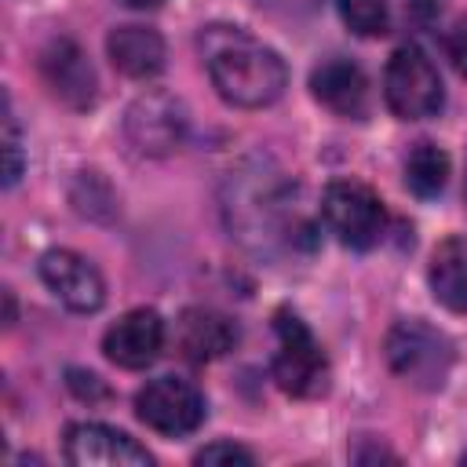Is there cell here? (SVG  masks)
<instances>
[{
  "mask_svg": "<svg viewBox=\"0 0 467 467\" xmlns=\"http://www.w3.org/2000/svg\"><path fill=\"white\" fill-rule=\"evenodd\" d=\"M223 215L230 234L255 255H274L277 248L292 244L296 237V208H292V182L285 171L266 161L252 157L230 168L223 182Z\"/></svg>",
  "mask_w": 467,
  "mask_h": 467,
  "instance_id": "obj_1",
  "label": "cell"
},
{
  "mask_svg": "<svg viewBox=\"0 0 467 467\" xmlns=\"http://www.w3.org/2000/svg\"><path fill=\"white\" fill-rule=\"evenodd\" d=\"M201 55L212 77V88L223 102L237 109H263L277 102L288 88V69L281 55L244 33L241 26L212 22L201 29Z\"/></svg>",
  "mask_w": 467,
  "mask_h": 467,
  "instance_id": "obj_2",
  "label": "cell"
},
{
  "mask_svg": "<svg viewBox=\"0 0 467 467\" xmlns=\"http://www.w3.org/2000/svg\"><path fill=\"white\" fill-rule=\"evenodd\" d=\"M383 354H387L390 372L416 390H441L456 361L452 339L420 317L394 321L383 339Z\"/></svg>",
  "mask_w": 467,
  "mask_h": 467,
  "instance_id": "obj_3",
  "label": "cell"
},
{
  "mask_svg": "<svg viewBox=\"0 0 467 467\" xmlns=\"http://www.w3.org/2000/svg\"><path fill=\"white\" fill-rule=\"evenodd\" d=\"M274 339H277V350H274V361H270L274 383L292 398L325 394L328 358H325L317 336L310 332V325L292 306H281L274 314Z\"/></svg>",
  "mask_w": 467,
  "mask_h": 467,
  "instance_id": "obj_4",
  "label": "cell"
},
{
  "mask_svg": "<svg viewBox=\"0 0 467 467\" xmlns=\"http://www.w3.org/2000/svg\"><path fill=\"white\" fill-rule=\"evenodd\" d=\"M383 99L398 120H427L438 117L445 106V88L438 66L427 58L423 47L401 44L383 73Z\"/></svg>",
  "mask_w": 467,
  "mask_h": 467,
  "instance_id": "obj_5",
  "label": "cell"
},
{
  "mask_svg": "<svg viewBox=\"0 0 467 467\" xmlns=\"http://www.w3.org/2000/svg\"><path fill=\"white\" fill-rule=\"evenodd\" d=\"M321 215H325L328 230L339 237V244H347L354 252L372 248L387 230V208H383L379 193L358 179L328 182L325 197H321Z\"/></svg>",
  "mask_w": 467,
  "mask_h": 467,
  "instance_id": "obj_6",
  "label": "cell"
},
{
  "mask_svg": "<svg viewBox=\"0 0 467 467\" xmlns=\"http://www.w3.org/2000/svg\"><path fill=\"white\" fill-rule=\"evenodd\" d=\"M204 394L179 376H157L135 394V416L164 438L193 434L204 423Z\"/></svg>",
  "mask_w": 467,
  "mask_h": 467,
  "instance_id": "obj_7",
  "label": "cell"
},
{
  "mask_svg": "<svg viewBox=\"0 0 467 467\" xmlns=\"http://www.w3.org/2000/svg\"><path fill=\"white\" fill-rule=\"evenodd\" d=\"M124 135L139 153L164 157L186 135V106L168 91H146L124 113Z\"/></svg>",
  "mask_w": 467,
  "mask_h": 467,
  "instance_id": "obj_8",
  "label": "cell"
},
{
  "mask_svg": "<svg viewBox=\"0 0 467 467\" xmlns=\"http://www.w3.org/2000/svg\"><path fill=\"white\" fill-rule=\"evenodd\" d=\"M40 281L73 314H95L106 303V281L91 259L69 248H51L40 255Z\"/></svg>",
  "mask_w": 467,
  "mask_h": 467,
  "instance_id": "obj_9",
  "label": "cell"
},
{
  "mask_svg": "<svg viewBox=\"0 0 467 467\" xmlns=\"http://www.w3.org/2000/svg\"><path fill=\"white\" fill-rule=\"evenodd\" d=\"M66 460L77 467H142L153 463L146 445L106 423H73L66 431Z\"/></svg>",
  "mask_w": 467,
  "mask_h": 467,
  "instance_id": "obj_10",
  "label": "cell"
},
{
  "mask_svg": "<svg viewBox=\"0 0 467 467\" xmlns=\"http://www.w3.org/2000/svg\"><path fill=\"white\" fill-rule=\"evenodd\" d=\"M161 347H164V321L150 306L120 314L106 328V336H102V354L113 365H120V368H146V365H153Z\"/></svg>",
  "mask_w": 467,
  "mask_h": 467,
  "instance_id": "obj_11",
  "label": "cell"
},
{
  "mask_svg": "<svg viewBox=\"0 0 467 467\" xmlns=\"http://www.w3.org/2000/svg\"><path fill=\"white\" fill-rule=\"evenodd\" d=\"M40 77L51 88V95L62 99L73 109H88L95 102V88H99L95 69L84 58V51L73 40H66V36L51 40L40 51Z\"/></svg>",
  "mask_w": 467,
  "mask_h": 467,
  "instance_id": "obj_12",
  "label": "cell"
},
{
  "mask_svg": "<svg viewBox=\"0 0 467 467\" xmlns=\"http://www.w3.org/2000/svg\"><path fill=\"white\" fill-rule=\"evenodd\" d=\"M310 91L325 109H332L336 117H347V120H358L368 109V80H365L361 66L343 55H332L314 66Z\"/></svg>",
  "mask_w": 467,
  "mask_h": 467,
  "instance_id": "obj_13",
  "label": "cell"
},
{
  "mask_svg": "<svg viewBox=\"0 0 467 467\" xmlns=\"http://www.w3.org/2000/svg\"><path fill=\"white\" fill-rule=\"evenodd\" d=\"M175 347L186 361L208 365L237 347V325L212 306H186L175 321Z\"/></svg>",
  "mask_w": 467,
  "mask_h": 467,
  "instance_id": "obj_14",
  "label": "cell"
},
{
  "mask_svg": "<svg viewBox=\"0 0 467 467\" xmlns=\"http://www.w3.org/2000/svg\"><path fill=\"white\" fill-rule=\"evenodd\" d=\"M106 55L117 73L131 80H150L164 69V36L150 26H117L106 36Z\"/></svg>",
  "mask_w": 467,
  "mask_h": 467,
  "instance_id": "obj_15",
  "label": "cell"
},
{
  "mask_svg": "<svg viewBox=\"0 0 467 467\" xmlns=\"http://www.w3.org/2000/svg\"><path fill=\"white\" fill-rule=\"evenodd\" d=\"M427 281H431L434 299L445 310L467 314V237L463 234L438 241V248L431 252Z\"/></svg>",
  "mask_w": 467,
  "mask_h": 467,
  "instance_id": "obj_16",
  "label": "cell"
},
{
  "mask_svg": "<svg viewBox=\"0 0 467 467\" xmlns=\"http://www.w3.org/2000/svg\"><path fill=\"white\" fill-rule=\"evenodd\" d=\"M445 182H449V153L434 142H416L405 157V186L416 197L431 201L445 190Z\"/></svg>",
  "mask_w": 467,
  "mask_h": 467,
  "instance_id": "obj_17",
  "label": "cell"
},
{
  "mask_svg": "<svg viewBox=\"0 0 467 467\" xmlns=\"http://www.w3.org/2000/svg\"><path fill=\"white\" fill-rule=\"evenodd\" d=\"M339 18L358 33V36H383L390 26L387 0H336Z\"/></svg>",
  "mask_w": 467,
  "mask_h": 467,
  "instance_id": "obj_18",
  "label": "cell"
},
{
  "mask_svg": "<svg viewBox=\"0 0 467 467\" xmlns=\"http://www.w3.org/2000/svg\"><path fill=\"white\" fill-rule=\"evenodd\" d=\"M18 179H22V135L11 113V102H7L4 109V186L11 190Z\"/></svg>",
  "mask_w": 467,
  "mask_h": 467,
  "instance_id": "obj_19",
  "label": "cell"
},
{
  "mask_svg": "<svg viewBox=\"0 0 467 467\" xmlns=\"http://www.w3.org/2000/svg\"><path fill=\"white\" fill-rule=\"evenodd\" d=\"M193 463H230V467L241 463V467H248V463H255V456L237 441H212L193 456Z\"/></svg>",
  "mask_w": 467,
  "mask_h": 467,
  "instance_id": "obj_20",
  "label": "cell"
},
{
  "mask_svg": "<svg viewBox=\"0 0 467 467\" xmlns=\"http://www.w3.org/2000/svg\"><path fill=\"white\" fill-rule=\"evenodd\" d=\"M445 51H449V58H452L456 73H460V77H467V15H463V18H456V26L449 29V36H445Z\"/></svg>",
  "mask_w": 467,
  "mask_h": 467,
  "instance_id": "obj_21",
  "label": "cell"
},
{
  "mask_svg": "<svg viewBox=\"0 0 467 467\" xmlns=\"http://www.w3.org/2000/svg\"><path fill=\"white\" fill-rule=\"evenodd\" d=\"M263 11H274V15H285V18H303V15H314L321 7V0H255Z\"/></svg>",
  "mask_w": 467,
  "mask_h": 467,
  "instance_id": "obj_22",
  "label": "cell"
},
{
  "mask_svg": "<svg viewBox=\"0 0 467 467\" xmlns=\"http://www.w3.org/2000/svg\"><path fill=\"white\" fill-rule=\"evenodd\" d=\"M128 7H139V11H150V7H161L164 0H124Z\"/></svg>",
  "mask_w": 467,
  "mask_h": 467,
  "instance_id": "obj_23",
  "label": "cell"
},
{
  "mask_svg": "<svg viewBox=\"0 0 467 467\" xmlns=\"http://www.w3.org/2000/svg\"><path fill=\"white\" fill-rule=\"evenodd\" d=\"M4 303H7V325H15V296H11V288L4 292Z\"/></svg>",
  "mask_w": 467,
  "mask_h": 467,
  "instance_id": "obj_24",
  "label": "cell"
},
{
  "mask_svg": "<svg viewBox=\"0 0 467 467\" xmlns=\"http://www.w3.org/2000/svg\"><path fill=\"white\" fill-rule=\"evenodd\" d=\"M463 463H467V449H463Z\"/></svg>",
  "mask_w": 467,
  "mask_h": 467,
  "instance_id": "obj_25",
  "label": "cell"
}]
</instances>
